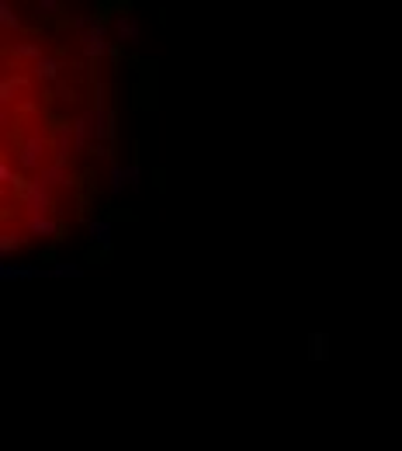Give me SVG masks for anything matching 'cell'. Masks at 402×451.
Segmentation results:
<instances>
[{
  "label": "cell",
  "mask_w": 402,
  "mask_h": 451,
  "mask_svg": "<svg viewBox=\"0 0 402 451\" xmlns=\"http://www.w3.org/2000/svg\"><path fill=\"white\" fill-rule=\"evenodd\" d=\"M52 146H49V128H32L18 146H14V164H18V170H25V174H39L42 167L49 164L52 157Z\"/></svg>",
  "instance_id": "cell-1"
},
{
  "label": "cell",
  "mask_w": 402,
  "mask_h": 451,
  "mask_svg": "<svg viewBox=\"0 0 402 451\" xmlns=\"http://www.w3.org/2000/svg\"><path fill=\"white\" fill-rule=\"evenodd\" d=\"M125 177H128V191L135 195L139 188H142V170H139V157H132L128 167H125Z\"/></svg>",
  "instance_id": "cell-22"
},
{
  "label": "cell",
  "mask_w": 402,
  "mask_h": 451,
  "mask_svg": "<svg viewBox=\"0 0 402 451\" xmlns=\"http://www.w3.org/2000/svg\"><path fill=\"white\" fill-rule=\"evenodd\" d=\"M128 191V177H125V167L115 164V167H108V195L111 198H121Z\"/></svg>",
  "instance_id": "cell-19"
},
{
  "label": "cell",
  "mask_w": 402,
  "mask_h": 451,
  "mask_svg": "<svg viewBox=\"0 0 402 451\" xmlns=\"http://www.w3.org/2000/svg\"><path fill=\"white\" fill-rule=\"evenodd\" d=\"M52 278V267L42 264H18V260H0V282H39Z\"/></svg>",
  "instance_id": "cell-10"
},
{
  "label": "cell",
  "mask_w": 402,
  "mask_h": 451,
  "mask_svg": "<svg viewBox=\"0 0 402 451\" xmlns=\"http://www.w3.org/2000/svg\"><path fill=\"white\" fill-rule=\"evenodd\" d=\"M0 28H4V35L11 42L21 39V32H25V21H21V14L14 11L11 0H0Z\"/></svg>",
  "instance_id": "cell-14"
},
{
  "label": "cell",
  "mask_w": 402,
  "mask_h": 451,
  "mask_svg": "<svg viewBox=\"0 0 402 451\" xmlns=\"http://www.w3.org/2000/svg\"><path fill=\"white\" fill-rule=\"evenodd\" d=\"M32 87H35V77L25 73V70H7L0 73V108H14L18 101L32 97Z\"/></svg>",
  "instance_id": "cell-5"
},
{
  "label": "cell",
  "mask_w": 402,
  "mask_h": 451,
  "mask_svg": "<svg viewBox=\"0 0 402 451\" xmlns=\"http://www.w3.org/2000/svg\"><path fill=\"white\" fill-rule=\"evenodd\" d=\"M87 125H90V139L94 143H115V108L111 104H90L87 112Z\"/></svg>",
  "instance_id": "cell-7"
},
{
  "label": "cell",
  "mask_w": 402,
  "mask_h": 451,
  "mask_svg": "<svg viewBox=\"0 0 402 451\" xmlns=\"http://www.w3.org/2000/svg\"><path fill=\"white\" fill-rule=\"evenodd\" d=\"M309 361H329V333L326 330H312L309 333Z\"/></svg>",
  "instance_id": "cell-17"
},
{
  "label": "cell",
  "mask_w": 402,
  "mask_h": 451,
  "mask_svg": "<svg viewBox=\"0 0 402 451\" xmlns=\"http://www.w3.org/2000/svg\"><path fill=\"white\" fill-rule=\"evenodd\" d=\"M14 202L25 208V215H52V208H56V191L45 188L39 177H28V184L14 195Z\"/></svg>",
  "instance_id": "cell-4"
},
{
  "label": "cell",
  "mask_w": 402,
  "mask_h": 451,
  "mask_svg": "<svg viewBox=\"0 0 402 451\" xmlns=\"http://www.w3.org/2000/svg\"><path fill=\"white\" fill-rule=\"evenodd\" d=\"M49 146H52V160L49 164L70 170L77 150H73V125L66 122V119H56V122L49 125Z\"/></svg>",
  "instance_id": "cell-6"
},
{
  "label": "cell",
  "mask_w": 402,
  "mask_h": 451,
  "mask_svg": "<svg viewBox=\"0 0 402 451\" xmlns=\"http://www.w3.org/2000/svg\"><path fill=\"white\" fill-rule=\"evenodd\" d=\"M73 125V150L77 153H90V125H87V115H77V119H70Z\"/></svg>",
  "instance_id": "cell-18"
},
{
  "label": "cell",
  "mask_w": 402,
  "mask_h": 451,
  "mask_svg": "<svg viewBox=\"0 0 402 451\" xmlns=\"http://www.w3.org/2000/svg\"><path fill=\"white\" fill-rule=\"evenodd\" d=\"M66 70H70V66L63 63V52H49V56H42L39 63L32 66V77H35V83H42V87L49 90V87H56L59 80H66V77H63Z\"/></svg>",
  "instance_id": "cell-8"
},
{
  "label": "cell",
  "mask_w": 402,
  "mask_h": 451,
  "mask_svg": "<svg viewBox=\"0 0 402 451\" xmlns=\"http://www.w3.org/2000/svg\"><path fill=\"white\" fill-rule=\"evenodd\" d=\"M45 188H52V191H59V188H73V174L66 170V167H56V164H45L35 174Z\"/></svg>",
  "instance_id": "cell-15"
},
{
  "label": "cell",
  "mask_w": 402,
  "mask_h": 451,
  "mask_svg": "<svg viewBox=\"0 0 402 451\" xmlns=\"http://www.w3.org/2000/svg\"><path fill=\"white\" fill-rule=\"evenodd\" d=\"M42 56H49L45 42L35 35H21L14 42H4V66L7 70H21V66H35Z\"/></svg>",
  "instance_id": "cell-2"
},
{
  "label": "cell",
  "mask_w": 402,
  "mask_h": 451,
  "mask_svg": "<svg viewBox=\"0 0 402 451\" xmlns=\"http://www.w3.org/2000/svg\"><path fill=\"white\" fill-rule=\"evenodd\" d=\"M28 243V233L21 229V226H4V233H0V260H11L14 253H21V246Z\"/></svg>",
  "instance_id": "cell-13"
},
{
  "label": "cell",
  "mask_w": 402,
  "mask_h": 451,
  "mask_svg": "<svg viewBox=\"0 0 402 451\" xmlns=\"http://www.w3.org/2000/svg\"><path fill=\"white\" fill-rule=\"evenodd\" d=\"M111 45H115V39H111V32H108V21L101 18L87 35H80L77 39V52L83 56V63H90V66H101L108 56H111Z\"/></svg>",
  "instance_id": "cell-3"
},
{
  "label": "cell",
  "mask_w": 402,
  "mask_h": 451,
  "mask_svg": "<svg viewBox=\"0 0 402 451\" xmlns=\"http://www.w3.org/2000/svg\"><path fill=\"white\" fill-rule=\"evenodd\" d=\"M87 243L97 246L104 257L115 250V222L108 219V215H97V219H90L87 222Z\"/></svg>",
  "instance_id": "cell-11"
},
{
  "label": "cell",
  "mask_w": 402,
  "mask_h": 451,
  "mask_svg": "<svg viewBox=\"0 0 402 451\" xmlns=\"http://www.w3.org/2000/svg\"><path fill=\"white\" fill-rule=\"evenodd\" d=\"M90 94H94L90 104H101V108L108 104V83L101 80V73H94V90H90Z\"/></svg>",
  "instance_id": "cell-23"
},
{
  "label": "cell",
  "mask_w": 402,
  "mask_h": 451,
  "mask_svg": "<svg viewBox=\"0 0 402 451\" xmlns=\"http://www.w3.org/2000/svg\"><path fill=\"white\" fill-rule=\"evenodd\" d=\"M115 42L118 45H132V49L142 42V25H139L135 14H128V11L115 14Z\"/></svg>",
  "instance_id": "cell-12"
},
{
  "label": "cell",
  "mask_w": 402,
  "mask_h": 451,
  "mask_svg": "<svg viewBox=\"0 0 402 451\" xmlns=\"http://www.w3.org/2000/svg\"><path fill=\"white\" fill-rule=\"evenodd\" d=\"M52 278H73V282H80V278H83V264L59 260V264H52Z\"/></svg>",
  "instance_id": "cell-21"
},
{
  "label": "cell",
  "mask_w": 402,
  "mask_h": 451,
  "mask_svg": "<svg viewBox=\"0 0 402 451\" xmlns=\"http://www.w3.org/2000/svg\"><path fill=\"white\" fill-rule=\"evenodd\" d=\"M32 11H35V18H39V21H52V18H59V14H63V0H35V4H32Z\"/></svg>",
  "instance_id": "cell-20"
},
{
  "label": "cell",
  "mask_w": 402,
  "mask_h": 451,
  "mask_svg": "<svg viewBox=\"0 0 402 451\" xmlns=\"http://www.w3.org/2000/svg\"><path fill=\"white\" fill-rule=\"evenodd\" d=\"M21 229L32 240H63V222L56 215H25L21 219Z\"/></svg>",
  "instance_id": "cell-9"
},
{
  "label": "cell",
  "mask_w": 402,
  "mask_h": 451,
  "mask_svg": "<svg viewBox=\"0 0 402 451\" xmlns=\"http://www.w3.org/2000/svg\"><path fill=\"white\" fill-rule=\"evenodd\" d=\"M45 97H49V101H56V104H70V108L83 104L80 87H77V83H70V80H59L56 87H49V90H45Z\"/></svg>",
  "instance_id": "cell-16"
}]
</instances>
